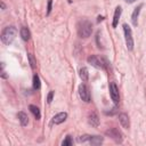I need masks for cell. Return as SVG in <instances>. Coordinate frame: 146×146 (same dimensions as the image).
<instances>
[{
  "label": "cell",
  "mask_w": 146,
  "mask_h": 146,
  "mask_svg": "<svg viewBox=\"0 0 146 146\" xmlns=\"http://www.w3.org/2000/svg\"><path fill=\"white\" fill-rule=\"evenodd\" d=\"M119 120H120V123L122 124L123 128L128 129L130 127V122H129V116L125 114V113H121L119 115Z\"/></svg>",
  "instance_id": "cell-9"
},
{
  "label": "cell",
  "mask_w": 146,
  "mask_h": 146,
  "mask_svg": "<svg viewBox=\"0 0 146 146\" xmlns=\"http://www.w3.org/2000/svg\"><path fill=\"white\" fill-rule=\"evenodd\" d=\"M72 144H73V141H72L71 136H67V137L63 140V143H62V145H63V146H71Z\"/></svg>",
  "instance_id": "cell-19"
},
{
  "label": "cell",
  "mask_w": 146,
  "mask_h": 146,
  "mask_svg": "<svg viewBox=\"0 0 146 146\" xmlns=\"http://www.w3.org/2000/svg\"><path fill=\"white\" fill-rule=\"evenodd\" d=\"M125 1H127L128 3H132V2H135L136 0H125Z\"/></svg>",
  "instance_id": "cell-23"
},
{
  "label": "cell",
  "mask_w": 146,
  "mask_h": 146,
  "mask_svg": "<svg viewBox=\"0 0 146 146\" xmlns=\"http://www.w3.org/2000/svg\"><path fill=\"white\" fill-rule=\"evenodd\" d=\"M27 56H29V60H30L31 67L34 70V68H35V60H34V58H33V56H32L31 54H27Z\"/></svg>",
  "instance_id": "cell-20"
},
{
  "label": "cell",
  "mask_w": 146,
  "mask_h": 146,
  "mask_svg": "<svg viewBox=\"0 0 146 146\" xmlns=\"http://www.w3.org/2000/svg\"><path fill=\"white\" fill-rule=\"evenodd\" d=\"M29 108H30L31 113L34 115V117H35L36 120H39V119H40V116H41V115H40V111H39V108H38L36 106H34V105H30V107H29Z\"/></svg>",
  "instance_id": "cell-17"
},
{
  "label": "cell",
  "mask_w": 146,
  "mask_h": 146,
  "mask_svg": "<svg viewBox=\"0 0 146 146\" xmlns=\"http://www.w3.org/2000/svg\"><path fill=\"white\" fill-rule=\"evenodd\" d=\"M80 78L82 81H87L89 78V73H88V68L87 67H81L80 68Z\"/></svg>",
  "instance_id": "cell-15"
},
{
  "label": "cell",
  "mask_w": 146,
  "mask_h": 146,
  "mask_svg": "<svg viewBox=\"0 0 146 146\" xmlns=\"http://www.w3.org/2000/svg\"><path fill=\"white\" fill-rule=\"evenodd\" d=\"M106 135H107L108 137H111L112 139H114L116 143H121V141H122V133H121L117 129H115V128L107 130V131H106Z\"/></svg>",
  "instance_id": "cell-7"
},
{
  "label": "cell",
  "mask_w": 146,
  "mask_h": 146,
  "mask_svg": "<svg viewBox=\"0 0 146 146\" xmlns=\"http://www.w3.org/2000/svg\"><path fill=\"white\" fill-rule=\"evenodd\" d=\"M66 117H67V114H66L65 112H60V113L56 114V115L52 117V123H55V124H59V123L64 122V121L66 120Z\"/></svg>",
  "instance_id": "cell-8"
},
{
  "label": "cell",
  "mask_w": 146,
  "mask_h": 146,
  "mask_svg": "<svg viewBox=\"0 0 146 146\" xmlns=\"http://www.w3.org/2000/svg\"><path fill=\"white\" fill-rule=\"evenodd\" d=\"M30 35L31 34H30V31L27 30V27H22L21 29V36L24 41H27L30 39Z\"/></svg>",
  "instance_id": "cell-16"
},
{
  "label": "cell",
  "mask_w": 146,
  "mask_h": 146,
  "mask_svg": "<svg viewBox=\"0 0 146 146\" xmlns=\"http://www.w3.org/2000/svg\"><path fill=\"white\" fill-rule=\"evenodd\" d=\"M52 96H54V91H50V92L48 94V97H47L48 103H51V100H52Z\"/></svg>",
  "instance_id": "cell-21"
},
{
  "label": "cell",
  "mask_w": 146,
  "mask_h": 146,
  "mask_svg": "<svg viewBox=\"0 0 146 146\" xmlns=\"http://www.w3.org/2000/svg\"><path fill=\"white\" fill-rule=\"evenodd\" d=\"M16 34H17V30L14 26H8V27H6L2 31V33H1V40H2V42L5 44H9L15 39Z\"/></svg>",
  "instance_id": "cell-2"
},
{
  "label": "cell",
  "mask_w": 146,
  "mask_h": 146,
  "mask_svg": "<svg viewBox=\"0 0 146 146\" xmlns=\"http://www.w3.org/2000/svg\"><path fill=\"white\" fill-rule=\"evenodd\" d=\"M17 117H18V120H19V122H21V124H22L23 127L27 125V123H29V117H27V115H26L24 112H19V113L17 114Z\"/></svg>",
  "instance_id": "cell-13"
},
{
  "label": "cell",
  "mask_w": 146,
  "mask_h": 146,
  "mask_svg": "<svg viewBox=\"0 0 146 146\" xmlns=\"http://www.w3.org/2000/svg\"><path fill=\"white\" fill-rule=\"evenodd\" d=\"M51 3H52V0H48V9H47V15L50 14V10H51Z\"/></svg>",
  "instance_id": "cell-22"
},
{
  "label": "cell",
  "mask_w": 146,
  "mask_h": 146,
  "mask_svg": "<svg viewBox=\"0 0 146 146\" xmlns=\"http://www.w3.org/2000/svg\"><path fill=\"white\" fill-rule=\"evenodd\" d=\"M88 141L91 145H99V144L103 143V137H99V136H90Z\"/></svg>",
  "instance_id": "cell-14"
},
{
  "label": "cell",
  "mask_w": 146,
  "mask_h": 146,
  "mask_svg": "<svg viewBox=\"0 0 146 146\" xmlns=\"http://www.w3.org/2000/svg\"><path fill=\"white\" fill-rule=\"evenodd\" d=\"M143 7V3H140L137 8H135L133 13H132V16H131V21H132V24L135 26H137V18H138V15H139V11H140V8Z\"/></svg>",
  "instance_id": "cell-12"
},
{
  "label": "cell",
  "mask_w": 146,
  "mask_h": 146,
  "mask_svg": "<svg viewBox=\"0 0 146 146\" xmlns=\"http://www.w3.org/2000/svg\"><path fill=\"white\" fill-rule=\"evenodd\" d=\"M99 21H103V17H102V16H98V22H99Z\"/></svg>",
  "instance_id": "cell-24"
},
{
  "label": "cell",
  "mask_w": 146,
  "mask_h": 146,
  "mask_svg": "<svg viewBox=\"0 0 146 146\" xmlns=\"http://www.w3.org/2000/svg\"><path fill=\"white\" fill-rule=\"evenodd\" d=\"M88 63L91 64L92 66L97 67V68H100V70H104L106 67V62L103 58H100L96 55H92V56L88 57Z\"/></svg>",
  "instance_id": "cell-4"
},
{
  "label": "cell",
  "mask_w": 146,
  "mask_h": 146,
  "mask_svg": "<svg viewBox=\"0 0 146 146\" xmlns=\"http://www.w3.org/2000/svg\"><path fill=\"white\" fill-rule=\"evenodd\" d=\"M33 88L34 89H39L40 88V78L36 74L33 76Z\"/></svg>",
  "instance_id": "cell-18"
},
{
  "label": "cell",
  "mask_w": 146,
  "mask_h": 146,
  "mask_svg": "<svg viewBox=\"0 0 146 146\" xmlns=\"http://www.w3.org/2000/svg\"><path fill=\"white\" fill-rule=\"evenodd\" d=\"M121 11H122L121 7H120V6H117V7L115 8V13H114V17H113V23H112L113 27H116V26H117V23H119L120 16H121Z\"/></svg>",
  "instance_id": "cell-10"
},
{
  "label": "cell",
  "mask_w": 146,
  "mask_h": 146,
  "mask_svg": "<svg viewBox=\"0 0 146 146\" xmlns=\"http://www.w3.org/2000/svg\"><path fill=\"white\" fill-rule=\"evenodd\" d=\"M89 123L92 125V127H98L99 124V119H98V115L92 112L90 115H89Z\"/></svg>",
  "instance_id": "cell-11"
},
{
  "label": "cell",
  "mask_w": 146,
  "mask_h": 146,
  "mask_svg": "<svg viewBox=\"0 0 146 146\" xmlns=\"http://www.w3.org/2000/svg\"><path fill=\"white\" fill-rule=\"evenodd\" d=\"M123 31H124V36H125V44L129 50L133 49V39H132V33L131 29L128 24H123Z\"/></svg>",
  "instance_id": "cell-3"
},
{
  "label": "cell",
  "mask_w": 146,
  "mask_h": 146,
  "mask_svg": "<svg viewBox=\"0 0 146 146\" xmlns=\"http://www.w3.org/2000/svg\"><path fill=\"white\" fill-rule=\"evenodd\" d=\"M92 32V24L87 21V19H83V21H80L79 24H78V33L81 38H88L90 36Z\"/></svg>",
  "instance_id": "cell-1"
},
{
  "label": "cell",
  "mask_w": 146,
  "mask_h": 146,
  "mask_svg": "<svg viewBox=\"0 0 146 146\" xmlns=\"http://www.w3.org/2000/svg\"><path fill=\"white\" fill-rule=\"evenodd\" d=\"M79 95H80V98L82 100H84L86 103L90 102V92H89V89L87 88L86 84H80L79 86Z\"/></svg>",
  "instance_id": "cell-5"
},
{
  "label": "cell",
  "mask_w": 146,
  "mask_h": 146,
  "mask_svg": "<svg viewBox=\"0 0 146 146\" xmlns=\"http://www.w3.org/2000/svg\"><path fill=\"white\" fill-rule=\"evenodd\" d=\"M110 95H111L112 100L115 104H117L120 100V95H119V89L114 82H111V84H110Z\"/></svg>",
  "instance_id": "cell-6"
}]
</instances>
